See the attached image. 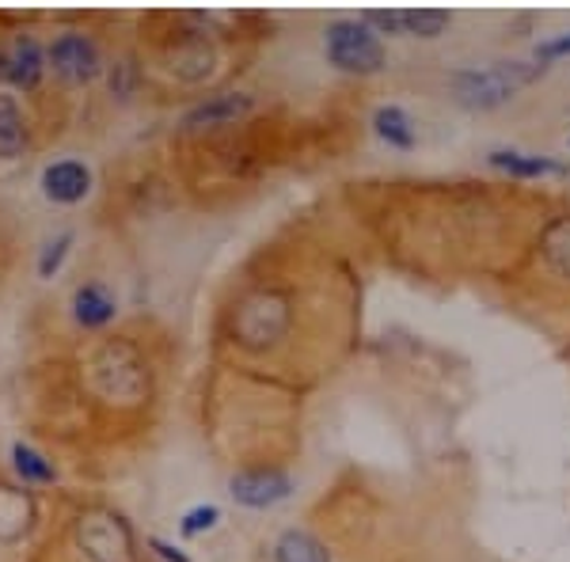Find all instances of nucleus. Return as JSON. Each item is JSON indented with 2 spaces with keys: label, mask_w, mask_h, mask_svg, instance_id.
I'll use <instances>...</instances> for the list:
<instances>
[{
  "label": "nucleus",
  "mask_w": 570,
  "mask_h": 562,
  "mask_svg": "<svg viewBox=\"0 0 570 562\" xmlns=\"http://www.w3.org/2000/svg\"><path fill=\"white\" fill-rule=\"evenodd\" d=\"M289 491L293 479L278 467H247V472L233 475V497L247 510H271V505L285 502Z\"/></svg>",
  "instance_id": "39448f33"
},
{
  "label": "nucleus",
  "mask_w": 570,
  "mask_h": 562,
  "mask_svg": "<svg viewBox=\"0 0 570 562\" xmlns=\"http://www.w3.org/2000/svg\"><path fill=\"white\" fill-rule=\"evenodd\" d=\"M69 247H72V233H61L58 239H50V244L42 247V255H39V274H42V278H53V274L61 270Z\"/></svg>",
  "instance_id": "6ab92c4d"
},
{
  "label": "nucleus",
  "mask_w": 570,
  "mask_h": 562,
  "mask_svg": "<svg viewBox=\"0 0 570 562\" xmlns=\"http://www.w3.org/2000/svg\"><path fill=\"white\" fill-rule=\"evenodd\" d=\"M567 53H570V31L537 46V61H556V58H567Z\"/></svg>",
  "instance_id": "412c9836"
},
{
  "label": "nucleus",
  "mask_w": 570,
  "mask_h": 562,
  "mask_svg": "<svg viewBox=\"0 0 570 562\" xmlns=\"http://www.w3.org/2000/svg\"><path fill=\"white\" fill-rule=\"evenodd\" d=\"M149 548H153V551H160V555L168 559V562H190L179 548H171V543H168V540H160V536H153V540H149Z\"/></svg>",
  "instance_id": "4be33fe9"
},
{
  "label": "nucleus",
  "mask_w": 570,
  "mask_h": 562,
  "mask_svg": "<svg viewBox=\"0 0 570 562\" xmlns=\"http://www.w3.org/2000/svg\"><path fill=\"white\" fill-rule=\"evenodd\" d=\"M327 61L346 72H381L384 69V42L365 20H335L324 39Z\"/></svg>",
  "instance_id": "f03ea898"
},
{
  "label": "nucleus",
  "mask_w": 570,
  "mask_h": 562,
  "mask_svg": "<svg viewBox=\"0 0 570 562\" xmlns=\"http://www.w3.org/2000/svg\"><path fill=\"white\" fill-rule=\"evenodd\" d=\"M274 562H331L327 548L305 529H289L282 532L274 543Z\"/></svg>",
  "instance_id": "4468645a"
},
{
  "label": "nucleus",
  "mask_w": 570,
  "mask_h": 562,
  "mask_svg": "<svg viewBox=\"0 0 570 562\" xmlns=\"http://www.w3.org/2000/svg\"><path fill=\"white\" fill-rule=\"evenodd\" d=\"M217 521H220L217 505H195L190 513H183L179 529H183V536H202V532L217 529Z\"/></svg>",
  "instance_id": "aec40b11"
},
{
  "label": "nucleus",
  "mask_w": 570,
  "mask_h": 562,
  "mask_svg": "<svg viewBox=\"0 0 570 562\" xmlns=\"http://www.w3.org/2000/svg\"><path fill=\"white\" fill-rule=\"evenodd\" d=\"M12 460H16V472H20L23 483H53V479H58L50 460H46L39 448L23 445V441L12 445Z\"/></svg>",
  "instance_id": "a211bd4d"
},
{
  "label": "nucleus",
  "mask_w": 570,
  "mask_h": 562,
  "mask_svg": "<svg viewBox=\"0 0 570 562\" xmlns=\"http://www.w3.org/2000/svg\"><path fill=\"white\" fill-rule=\"evenodd\" d=\"M50 61H53V72L66 80H77V85H85L99 72V50L96 42L88 39V34L80 31H66L58 34L50 46Z\"/></svg>",
  "instance_id": "423d86ee"
},
{
  "label": "nucleus",
  "mask_w": 570,
  "mask_h": 562,
  "mask_svg": "<svg viewBox=\"0 0 570 562\" xmlns=\"http://www.w3.org/2000/svg\"><path fill=\"white\" fill-rule=\"evenodd\" d=\"M35 521V497L16 486H0V543L20 540Z\"/></svg>",
  "instance_id": "9d476101"
},
{
  "label": "nucleus",
  "mask_w": 570,
  "mask_h": 562,
  "mask_svg": "<svg viewBox=\"0 0 570 562\" xmlns=\"http://www.w3.org/2000/svg\"><path fill=\"white\" fill-rule=\"evenodd\" d=\"M289 327V300L282 293H255L236 312V335L244 346H266Z\"/></svg>",
  "instance_id": "7ed1b4c3"
},
{
  "label": "nucleus",
  "mask_w": 570,
  "mask_h": 562,
  "mask_svg": "<svg viewBox=\"0 0 570 562\" xmlns=\"http://www.w3.org/2000/svg\"><path fill=\"white\" fill-rule=\"evenodd\" d=\"M0 72H4L16 88H27V91L39 88V80H42L39 42H35L31 34H16V39L4 46V53H0Z\"/></svg>",
  "instance_id": "0eeeda50"
},
{
  "label": "nucleus",
  "mask_w": 570,
  "mask_h": 562,
  "mask_svg": "<svg viewBox=\"0 0 570 562\" xmlns=\"http://www.w3.org/2000/svg\"><path fill=\"white\" fill-rule=\"evenodd\" d=\"M373 130L381 141H389V149H415V122L403 107L395 103H384L373 110Z\"/></svg>",
  "instance_id": "ddd939ff"
},
{
  "label": "nucleus",
  "mask_w": 570,
  "mask_h": 562,
  "mask_svg": "<svg viewBox=\"0 0 570 562\" xmlns=\"http://www.w3.org/2000/svg\"><path fill=\"white\" fill-rule=\"evenodd\" d=\"M544 69L548 66H529V61H499V66H487V69H456L449 85H453V96L461 107L491 110L502 107L518 88L544 77Z\"/></svg>",
  "instance_id": "f257e3e1"
},
{
  "label": "nucleus",
  "mask_w": 570,
  "mask_h": 562,
  "mask_svg": "<svg viewBox=\"0 0 570 562\" xmlns=\"http://www.w3.org/2000/svg\"><path fill=\"white\" fill-rule=\"evenodd\" d=\"M453 23L449 12H438V8H400V27L403 34H419V39H438L445 27Z\"/></svg>",
  "instance_id": "dca6fc26"
},
{
  "label": "nucleus",
  "mask_w": 570,
  "mask_h": 562,
  "mask_svg": "<svg viewBox=\"0 0 570 562\" xmlns=\"http://www.w3.org/2000/svg\"><path fill=\"white\" fill-rule=\"evenodd\" d=\"M252 110V96H244V91H225V96H214L206 99V103L190 107L187 115H183V126H220V122H233V118H240Z\"/></svg>",
  "instance_id": "9b49d317"
},
{
  "label": "nucleus",
  "mask_w": 570,
  "mask_h": 562,
  "mask_svg": "<svg viewBox=\"0 0 570 562\" xmlns=\"http://www.w3.org/2000/svg\"><path fill=\"white\" fill-rule=\"evenodd\" d=\"M88 190H91V171L80 160H58L42 171V195L50 201L72 206V201H85Z\"/></svg>",
  "instance_id": "6e6552de"
},
{
  "label": "nucleus",
  "mask_w": 570,
  "mask_h": 562,
  "mask_svg": "<svg viewBox=\"0 0 570 562\" xmlns=\"http://www.w3.org/2000/svg\"><path fill=\"white\" fill-rule=\"evenodd\" d=\"M115 297L107 293V285L99 282H88V285H77V293H72V319H77L80 327L96 331V327H107L110 319H115Z\"/></svg>",
  "instance_id": "1a4fd4ad"
},
{
  "label": "nucleus",
  "mask_w": 570,
  "mask_h": 562,
  "mask_svg": "<svg viewBox=\"0 0 570 562\" xmlns=\"http://www.w3.org/2000/svg\"><path fill=\"white\" fill-rule=\"evenodd\" d=\"M544 259L556 274L570 278V217H559L544 233Z\"/></svg>",
  "instance_id": "f3484780"
},
{
  "label": "nucleus",
  "mask_w": 570,
  "mask_h": 562,
  "mask_svg": "<svg viewBox=\"0 0 570 562\" xmlns=\"http://www.w3.org/2000/svg\"><path fill=\"white\" fill-rule=\"evenodd\" d=\"M77 536L91 562H126L134 555L130 524L122 517H115V513L96 510V513H88V517H80Z\"/></svg>",
  "instance_id": "20e7f679"
},
{
  "label": "nucleus",
  "mask_w": 570,
  "mask_h": 562,
  "mask_svg": "<svg viewBox=\"0 0 570 562\" xmlns=\"http://www.w3.org/2000/svg\"><path fill=\"white\" fill-rule=\"evenodd\" d=\"M23 149H27L23 115H20V107H16L12 96H4V91H0V156H4V160H12V156H20Z\"/></svg>",
  "instance_id": "2eb2a0df"
},
{
  "label": "nucleus",
  "mask_w": 570,
  "mask_h": 562,
  "mask_svg": "<svg viewBox=\"0 0 570 562\" xmlns=\"http://www.w3.org/2000/svg\"><path fill=\"white\" fill-rule=\"evenodd\" d=\"M487 160L494 168L518 175V179H540V175H567V168L551 156H529V152H518V149H491Z\"/></svg>",
  "instance_id": "f8f14e48"
}]
</instances>
